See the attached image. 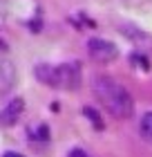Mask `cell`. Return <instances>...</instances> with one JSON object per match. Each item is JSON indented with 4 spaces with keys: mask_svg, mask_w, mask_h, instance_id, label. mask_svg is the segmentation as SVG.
Here are the masks:
<instances>
[{
    "mask_svg": "<svg viewBox=\"0 0 152 157\" xmlns=\"http://www.w3.org/2000/svg\"><path fill=\"white\" fill-rule=\"evenodd\" d=\"M23 108H25V101H23V99H13V101H11V103L2 110V115H0V121H2L5 126H11L13 121L20 117Z\"/></svg>",
    "mask_w": 152,
    "mask_h": 157,
    "instance_id": "cell-5",
    "label": "cell"
},
{
    "mask_svg": "<svg viewBox=\"0 0 152 157\" xmlns=\"http://www.w3.org/2000/svg\"><path fill=\"white\" fill-rule=\"evenodd\" d=\"M85 117H90V121H92L96 128H103V121H101V117H98L92 108H85Z\"/></svg>",
    "mask_w": 152,
    "mask_h": 157,
    "instance_id": "cell-7",
    "label": "cell"
},
{
    "mask_svg": "<svg viewBox=\"0 0 152 157\" xmlns=\"http://www.w3.org/2000/svg\"><path fill=\"white\" fill-rule=\"evenodd\" d=\"M69 157H87V153H83V151H72Z\"/></svg>",
    "mask_w": 152,
    "mask_h": 157,
    "instance_id": "cell-9",
    "label": "cell"
},
{
    "mask_svg": "<svg viewBox=\"0 0 152 157\" xmlns=\"http://www.w3.org/2000/svg\"><path fill=\"white\" fill-rule=\"evenodd\" d=\"M5 157H23V155H18V153H7Z\"/></svg>",
    "mask_w": 152,
    "mask_h": 157,
    "instance_id": "cell-10",
    "label": "cell"
},
{
    "mask_svg": "<svg viewBox=\"0 0 152 157\" xmlns=\"http://www.w3.org/2000/svg\"><path fill=\"white\" fill-rule=\"evenodd\" d=\"M7 13H9V11H7V5L2 2V0H0V25H5V20H7Z\"/></svg>",
    "mask_w": 152,
    "mask_h": 157,
    "instance_id": "cell-8",
    "label": "cell"
},
{
    "mask_svg": "<svg viewBox=\"0 0 152 157\" xmlns=\"http://www.w3.org/2000/svg\"><path fill=\"white\" fill-rule=\"evenodd\" d=\"M38 81L52 85L58 90H76L81 85V67L76 63H63V65H38L36 67Z\"/></svg>",
    "mask_w": 152,
    "mask_h": 157,
    "instance_id": "cell-2",
    "label": "cell"
},
{
    "mask_svg": "<svg viewBox=\"0 0 152 157\" xmlns=\"http://www.w3.org/2000/svg\"><path fill=\"white\" fill-rule=\"evenodd\" d=\"M94 94L101 101V105L110 112L112 117L128 119L134 112V101L130 97V92L123 88L119 81H114L110 76H96L94 78Z\"/></svg>",
    "mask_w": 152,
    "mask_h": 157,
    "instance_id": "cell-1",
    "label": "cell"
},
{
    "mask_svg": "<svg viewBox=\"0 0 152 157\" xmlns=\"http://www.w3.org/2000/svg\"><path fill=\"white\" fill-rule=\"evenodd\" d=\"M87 49H90V56L96 63H110V61H114L119 56L117 47H114L112 43L103 40V38H92L87 43Z\"/></svg>",
    "mask_w": 152,
    "mask_h": 157,
    "instance_id": "cell-3",
    "label": "cell"
},
{
    "mask_svg": "<svg viewBox=\"0 0 152 157\" xmlns=\"http://www.w3.org/2000/svg\"><path fill=\"white\" fill-rule=\"evenodd\" d=\"M16 83V70L9 61L0 59V94H7Z\"/></svg>",
    "mask_w": 152,
    "mask_h": 157,
    "instance_id": "cell-4",
    "label": "cell"
},
{
    "mask_svg": "<svg viewBox=\"0 0 152 157\" xmlns=\"http://www.w3.org/2000/svg\"><path fill=\"white\" fill-rule=\"evenodd\" d=\"M139 130H141V137L150 141L152 144V112H148V115H143L141 119V126H139Z\"/></svg>",
    "mask_w": 152,
    "mask_h": 157,
    "instance_id": "cell-6",
    "label": "cell"
}]
</instances>
